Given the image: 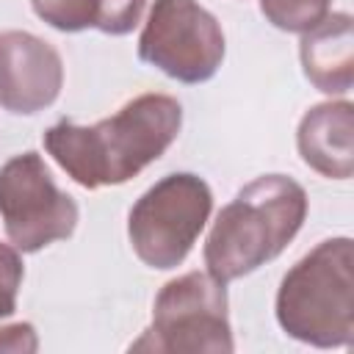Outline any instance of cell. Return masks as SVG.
<instances>
[{
    "label": "cell",
    "mask_w": 354,
    "mask_h": 354,
    "mask_svg": "<svg viewBox=\"0 0 354 354\" xmlns=\"http://www.w3.org/2000/svg\"><path fill=\"white\" fill-rule=\"evenodd\" d=\"M39 19L64 33H77L97 25L100 0H30Z\"/></svg>",
    "instance_id": "12"
},
{
    "label": "cell",
    "mask_w": 354,
    "mask_h": 354,
    "mask_svg": "<svg viewBox=\"0 0 354 354\" xmlns=\"http://www.w3.org/2000/svg\"><path fill=\"white\" fill-rule=\"evenodd\" d=\"M22 260H19V249L0 243V318L11 315L17 310V293L22 285Z\"/></svg>",
    "instance_id": "14"
},
{
    "label": "cell",
    "mask_w": 354,
    "mask_h": 354,
    "mask_svg": "<svg viewBox=\"0 0 354 354\" xmlns=\"http://www.w3.org/2000/svg\"><path fill=\"white\" fill-rule=\"evenodd\" d=\"M304 216L307 194L296 180L285 174H263L252 180L218 213L207 235V274L218 282L252 274L293 241Z\"/></svg>",
    "instance_id": "2"
},
{
    "label": "cell",
    "mask_w": 354,
    "mask_h": 354,
    "mask_svg": "<svg viewBox=\"0 0 354 354\" xmlns=\"http://www.w3.org/2000/svg\"><path fill=\"white\" fill-rule=\"evenodd\" d=\"M232 348L227 288L202 271H188L160 288L152 326L130 346V351L160 354H230Z\"/></svg>",
    "instance_id": "4"
},
{
    "label": "cell",
    "mask_w": 354,
    "mask_h": 354,
    "mask_svg": "<svg viewBox=\"0 0 354 354\" xmlns=\"http://www.w3.org/2000/svg\"><path fill=\"white\" fill-rule=\"evenodd\" d=\"M301 66L307 80L324 94H346L354 83V19L326 14L301 36Z\"/></svg>",
    "instance_id": "10"
},
{
    "label": "cell",
    "mask_w": 354,
    "mask_h": 354,
    "mask_svg": "<svg viewBox=\"0 0 354 354\" xmlns=\"http://www.w3.org/2000/svg\"><path fill=\"white\" fill-rule=\"evenodd\" d=\"M266 19L288 33H304L329 14V0H260Z\"/></svg>",
    "instance_id": "11"
},
{
    "label": "cell",
    "mask_w": 354,
    "mask_h": 354,
    "mask_svg": "<svg viewBox=\"0 0 354 354\" xmlns=\"http://www.w3.org/2000/svg\"><path fill=\"white\" fill-rule=\"evenodd\" d=\"M0 216L19 252H39L77 227V202L61 191L39 152H22L0 169Z\"/></svg>",
    "instance_id": "6"
},
{
    "label": "cell",
    "mask_w": 354,
    "mask_h": 354,
    "mask_svg": "<svg viewBox=\"0 0 354 354\" xmlns=\"http://www.w3.org/2000/svg\"><path fill=\"white\" fill-rule=\"evenodd\" d=\"M279 326L310 346H348L354 337L351 238L321 241L285 277L277 293Z\"/></svg>",
    "instance_id": "3"
},
{
    "label": "cell",
    "mask_w": 354,
    "mask_h": 354,
    "mask_svg": "<svg viewBox=\"0 0 354 354\" xmlns=\"http://www.w3.org/2000/svg\"><path fill=\"white\" fill-rule=\"evenodd\" d=\"M213 210V194L196 174L180 171L158 180L133 205L127 235L149 268H174L185 260Z\"/></svg>",
    "instance_id": "5"
},
{
    "label": "cell",
    "mask_w": 354,
    "mask_h": 354,
    "mask_svg": "<svg viewBox=\"0 0 354 354\" xmlns=\"http://www.w3.org/2000/svg\"><path fill=\"white\" fill-rule=\"evenodd\" d=\"M147 0H100V11H97V25L102 33L111 36H122L130 33L144 11Z\"/></svg>",
    "instance_id": "13"
},
{
    "label": "cell",
    "mask_w": 354,
    "mask_h": 354,
    "mask_svg": "<svg viewBox=\"0 0 354 354\" xmlns=\"http://www.w3.org/2000/svg\"><path fill=\"white\" fill-rule=\"evenodd\" d=\"M64 86L58 50L25 30L0 33V105L11 113H36L55 102Z\"/></svg>",
    "instance_id": "8"
},
{
    "label": "cell",
    "mask_w": 354,
    "mask_h": 354,
    "mask_svg": "<svg viewBox=\"0 0 354 354\" xmlns=\"http://www.w3.org/2000/svg\"><path fill=\"white\" fill-rule=\"evenodd\" d=\"M180 124L183 108L174 97L141 94L97 124H53L44 149L83 188L122 185L171 147Z\"/></svg>",
    "instance_id": "1"
},
{
    "label": "cell",
    "mask_w": 354,
    "mask_h": 354,
    "mask_svg": "<svg viewBox=\"0 0 354 354\" xmlns=\"http://www.w3.org/2000/svg\"><path fill=\"white\" fill-rule=\"evenodd\" d=\"M138 58L180 83H202L224 58L218 19L196 0H155L138 36Z\"/></svg>",
    "instance_id": "7"
},
{
    "label": "cell",
    "mask_w": 354,
    "mask_h": 354,
    "mask_svg": "<svg viewBox=\"0 0 354 354\" xmlns=\"http://www.w3.org/2000/svg\"><path fill=\"white\" fill-rule=\"evenodd\" d=\"M301 160L329 180H348L354 171V105L321 102L310 108L296 133Z\"/></svg>",
    "instance_id": "9"
},
{
    "label": "cell",
    "mask_w": 354,
    "mask_h": 354,
    "mask_svg": "<svg viewBox=\"0 0 354 354\" xmlns=\"http://www.w3.org/2000/svg\"><path fill=\"white\" fill-rule=\"evenodd\" d=\"M39 348L36 329L30 324H11L0 329V351H14V354H33Z\"/></svg>",
    "instance_id": "15"
}]
</instances>
